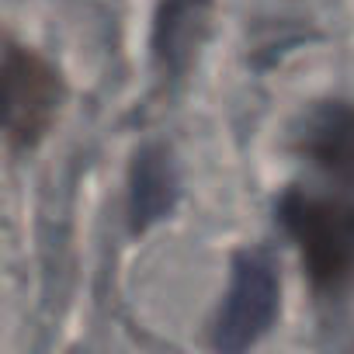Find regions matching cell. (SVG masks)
Segmentation results:
<instances>
[{"label":"cell","mask_w":354,"mask_h":354,"mask_svg":"<svg viewBox=\"0 0 354 354\" xmlns=\"http://www.w3.org/2000/svg\"><path fill=\"white\" fill-rule=\"evenodd\" d=\"M59 80L35 53L8 46L4 56V129L11 146H32L53 125Z\"/></svg>","instance_id":"cell-1"},{"label":"cell","mask_w":354,"mask_h":354,"mask_svg":"<svg viewBox=\"0 0 354 354\" xmlns=\"http://www.w3.org/2000/svg\"><path fill=\"white\" fill-rule=\"evenodd\" d=\"M309 274L319 285H337L354 268V219L330 202H299L288 212Z\"/></svg>","instance_id":"cell-2"},{"label":"cell","mask_w":354,"mask_h":354,"mask_svg":"<svg viewBox=\"0 0 354 354\" xmlns=\"http://www.w3.org/2000/svg\"><path fill=\"white\" fill-rule=\"evenodd\" d=\"M274 309V285L268 268L247 261L233 281L223 323H219V347L226 351H240L243 344L254 340L257 330H264V323L271 319Z\"/></svg>","instance_id":"cell-3"},{"label":"cell","mask_w":354,"mask_h":354,"mask_svg":"<svg viewBox=\"0 0 354 354\" xmlns=\"http://www.w3.org/2000/svg\"><path fill=\"white\" fill-rule=\"evenodd\" d=\"M319 156L330 170H337L344 181L354 185V118L344 125H333L326 132V142L319 146Z\"/></svg>","instance_id":"cell-4"}]
</instances>
